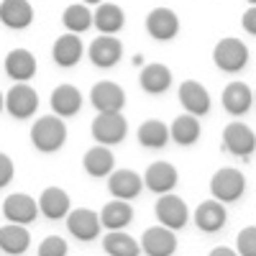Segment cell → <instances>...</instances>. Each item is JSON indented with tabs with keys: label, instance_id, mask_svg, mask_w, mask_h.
Wrapping results in <instances>:
<instances>
[{
	"label": "cell",
	"instance_id": "37",
	"mask_svg": "<svg viewBox=\"0 0 256 256\" xmlns=\"http://www.w3.org/2000/svg\"><path fill=\"white\" fill-rule=\"evenodd\" d=\"M208 256H238V251H236V248H230V246H216Z\"/></svg>",
	"mask_w": 256,
	"mask_h": 256
},
{
	"label": "cell",
	"instance_id": "16",
	"mask_svg": "<svg viewBox=\"0 0 256 256\" xmlns=\"http://www.w3.org/2000/svg\"><path fill=\"white\" fill-rule=\"evenodd\" d=\"M146 31L154 41H172L180 34V18L169 8H154L146 16Z\"/></svg>",
	"mask_w": 256,
	"mask_h": 256
},
{
	"label": "cell",
	"instance_id": "9",
	"mask_svg": "<svg viewBox=\"0 0 256 256\" xmlns=\"http://www.w3.org/2000/svg\"><path fill=\"white\" fill-rule=\"evenodd\" d=\"M138 244H141V254H146V256H174V251H177L174 230L164 228V226L146 228Z\"/></svg>",
	"mask_w": 256,
	"mask_h": 256
},
{
	"label": "cell",
	"instance_id": "13",
	"mask_svg": "<svg viewBox=\"0 0 256 256\" xmlns=\"http://www.w3.org/2000/svg\"><path fill=\"white\" fill-rule=\"evenodd\" d=\"M108 190L116 200H136L144 190V177L134 169H113L108 174Z\"/></svg>",
	"mask_w": 256,
	"mask_h": 256
},
{
	"label": "cell",
	"instance_id": "2",
	"mask_svg": "<svg viewBox=\"0 0 256 256\" xmlns=\"http://www.w3.org/2000/svg\"><path fill=\"white\" fill-rule=\"evenodd\" d=\"M210 192L212 198L220 200L223 205H230V202H238L246 192V177L241 169L236 166H223L218 169L210 180Z\"/></svg>",
	"mask_w": 256,
	"mask_h": 256
},
{
	"label": "cell",
	"instance_id": "4",
	"mask_svg": "<svg viewBox=\"0 0 256 256\" xmlns=\"http://www.w3.org/2000/svg\"><path fill=\"white\" fill-rule=\"evenodd\" d=\"M6 110L16 120H28L38 110V92L28 82H16L6 92Z\"/></svg>",
	"mask_w": 256,
	"mask_h": 256
},
{
	"label": "cell",
	"instance_id": "42",
	"mask_svg": "<svg viewBox=\"0 0 256 256\" xmlns=\"http://www.w3.org/2000/svg\"><path fill=\"white\" fill-rule=\"evenodd\" d=\"M105 256H108V254H105Z\"/></svg>",
	"mask_w": 256,
	"mask_h": 256
},
{
	"label": "cell",
	"instance_id": "8",
	"mask_svg": "<svg viewBox=\"0 0 256 256\" xmlns=\"http://www.w3.org/2000/svg\"><path fill=\"white\" fill-rule=\"evenodd\" d=\"M223 148L238 159H248L256 152V134L246 123H228L223 128Z\"/></svg>",
	"mask_w": 256,
	"mask_h": 256
},
{
	"label": "cell",
	"instance_id": "19",
	"mask_svg": "<svg viewBox=\"0 0 256 256\" xmlns=\"http://www.w3.org/2000/svg\"><path fill=\"white\" fill-rule=\"evenodd\" d=\"M49 102H52L54 116H59V118H72V116H77V113L82 110L84 98H82L80 88H74V84H59V88H54Z\"/></svg>",
	"mask_w": 256,
	"mask_h": 256
},
{
	"label": "cell",
	"instance_id": "38",
	"mask_svg": "<svg viewBox=\"0 0 256 256\" xmlns=\"http://www.w3.org/2000/svg\"><path fill=\"white\" fill-rule=\"evenodd\" d=\"M82 3H84V6H100L102 0H82Z\"/></svg>",
	"mask_w": 256,
	"mask_h": 256
},
{
	"label": "cell",
	"instance_id": "15",
	"mask_svg": "<svg viewBox=\"0 0 256 256\" xmlns=\"http://www.w3.org/2000/svg\"><path fill=\"white\" fill-rule=\"evenodd\" d=\"M180 102L184 113L190 116H208L210 113V92L205 90V84H200L198 80H187L180 84V92H177Z\"/></svg>",
	"mask_w": 256,
	"mask_h": 256
},
{
	"label": "cell",
	"instance_id": "3",
	"mask_svg": "<svg viewBox=\"0 0 256 256\" xmlns=\"http://www.w3.org/2000/svg\"><path fill=\"white\" fill-rule=\"evenodd\" d=\"M212 62H216V67L220 72L236 74L248 64V46L241 38H233V36L220 38L216 44V49H212Z\"/></svg>",
	"mask_w": 256,
	"mask_h": 256
},
{
	"label": "cell",
	"instance_id": "40",
	"mask_svg": "<svg viewBox=\"0 0 256 256\" xmlns=\"http://www.w3.org/2000/svg\"><path fill=\"white\" fill-rule=\"evenodd\" d=\"M248 6H256V0H248Z\"/></svg>",
	"mask_w": 256,
	"mask_h": 256
},
{
	"label": "cell",
	"instance_id": "34",
	"mask_svg": "<svg viewBox=\"0 0 256 256\" xmlns=\"http://www.w3.org/2000/svg\"><path fill=\"white\" fill-rule=\"evenodd\" d=\"M70 246L62 236H46L38 244V256H67Z\"/></svg>",
	"mask_w": 256,
	"mask_h": 256
},
{
	"label": "cell",
	"instance_id": "23",
	"mask_svg": "<svg viewBox=\"0 0 256 256\" xmlns=\"http://www.w3.org/2000/svg\"><path fill=\"white\" fill-rule=\"evenodd\" d=\"M6 74L13 82H28L36 74V56L28 49H13L6 54Z\"/></svg>",
	"mask_w": 256,
	"mask_h": 256
},
{
	"label": "cell",
	"instance_id": "39",
	"mask_svg": "<svg viewBox=\"0 0 256 256\" xmlns=\"http://www.w3.org/2000/svg\"><path fill=\"white\" fill-rule=\"evenodd\" d=\"M3 110H6V95L0 92V113H3Z\"/></svg>",
	"mask_w": 256,
	"mask_h": 256
},
{
	"label": "cell",
	"instance_id": "31",
	"mask_svg": "<svg viewBox=\"0 0 256 256\" xmlns=\"http://www.w3.org/2000/svg\"><path fill=\"white\" fill-rule=\"evenodd\" d=\"M102 248L108 256H141V244L126 230H108L102 238Z\"/></svg>",
	"mask_w": 256,
	"mask_h": 256
},
{
	"label": "cell",
	"instance_id": "29",
	"mask_svg": "<svg viewBox=\"0 0 256 256\" xmlns=\"http://www.w3.org/2000/svg\"><path fill=\"white\" fill-rule=\"evenodd\" d=\"M131 220H134V208L128 205V200H110L100 210V223L105 230H123Z\"/></svg>",
	"mask_w": 256,
	"mask_h": 256
},
{
	"label": "cell",
	"instance_id": "10",
	"mask_svg": "<svg viewBox=\"0 0 256 256\" xmlns=\"http://www.w3.org/2000/svg\"><path fill=\"white\" fill-rule=\"evenodd\" d=\"M38 200H34L26 192H13L3 202V216L8 223H18V226H28L38 218Z\"/></svg>",
	"mask_w": 256,
	"mask_h": 256
},
{
	"label": "cell",
	"instance_id": "14",
	"mask_svg": "<svg viewBox=\"0 0 256 256\" xmlns=\"http://www.w3.org/2000/svg\"><path fill=\"white\" fill-rule=\"evenodd\" d=\"M88 56H90V62L95 64V67L110 70V67H116V64L120 62V56H123V44H120L116 36L100 34V36L92 41V44H90Z\"/></svg>",
	"mask_w": 256,
	"mask_h": 256
},
{
	"label": "cell",
	"instance_id": "20",
	"mask_svg": "<svg viewBox=\"0 0 256 256\" xmlns=\"http://www.w3.org/2000/svg\"><path fill=\"white\" fill-rule=\"evenodd\" d=\"M138 84L141 90L148 95H164L169 88H172V70L162 62H152L146 64L138 74Z\"/></svg>",
	"mask_w": 256,
	"mask_h": 256
},
{
	"label": "cell",
	"instance_id": "27",
	"mask_svg": "<svg viewBox=\"0 0 256 256\" xmlns=\"http://www.w3.org/2000/svg\"><path fill=\"white\" fill-rule=\"evenodd\" d=\"M28 246H31V233L26 226H18V223L0 226V251L3 254L20 256L28 251Z\"/></svg>",
	"mask_w": 256,
	"mask_h": 256
},
{
	"label": "cell",
	"instance_id": "25",
	"mask_svg": "<svg viewBox=\"0 0 256 256\" xmlns=\"http://www.w3.org/2000/svg\"><path fill=\"white\" fill-rule=\"evenodd\" d=\"M82 166H84V172H88L90 177L95 180H102V177H108L113 172V166H116V156L110 152V146H92L84 152L82 156Z\"/></svg>",
	"mask_w": 256,
	"mask_h": 256
},
{
	"label": "cell",
	"instance_id": "26",
	"mask_svg": "<svg viewBox=\"0 0 256 256\" xmlns=\"http://www.w3.org/2000/svg\"><path fill=\"white\" fill-rule=\"evenodd\" d=\"M202 136V126L198 120V116H190V113H182L172 120L169 126V138L180 146H195Z\"/></svg>",
	"mask_w": 256,
	"mask_h": 256
},
{
	"label": "cell",
	"instance_id": "28",
	"mask_svg": "<svg viewBox=\"0 0 256 256\" xmlns=\"http://www.w3.org/2000/svg\"><path fill=\"white\" fill-rule=\"evenodd\" d=\"M123 24H126L123 8L116 3H100L98 10L92 13V26L105 36H116L123 28Z\"/></svg>",
	"mask_w": 256,
	"mask_h": 256
},
{
	"label": "cell",
	"instance_id": "17",
	"mask_svg": "<svg viewBox=\"0 0 256 256\" xmlns=\"http://www.w3.org/2000/svg\"><path fill=\"white\" fill-rule=\"evenodd\" d=\"M226 205L216 198L210 200H202L198 208H195V216H192V220H195V226L202 230V233H218L223 226H226Z\"/></svg>",
	"mask_w": 256,
	"mask_h": 256
},
{
	"label": "cell",
	"instance_id": "36",
	"mask_svg": "<svg viewBox=\"0 0 256 256\" xmlns=\"http://www.w3.org/2000/svg\"><path fill=\"white\" fill-rule=\"evenodd\" d=\"M241 26H244L246 34L256 36V6H248V10L241 16Z\"/></svg>",
	"mask_w": 256,
	"mask_h": 256
},
{
	"label": "cell",
	"instance_id": "22",
	"mask_svg": "<svg viewBox=\"0 0 256 256\" xmlns=\"http://www.w3.org/2000/svg\"><path fill=\"white\" fill-rule=\"evenodd\" d=\"M220 102H223L226 113L246 116L251 110V105H254V92H251V88L246 82H230V84H226V90L220 95Z\"/></svg>",
	"mask_w": 256,
	"mask_h": 256
},
{
	"label": "cell",
	"instance_id": "7",
	"mask_svg": "<svg viewBox=\"0 0 256 256\" xmlns=\"http://www.w3.org/2000/svg\"><path fill=\"white\" fill-rule=\"evenodd\" d=\"M90 105L98 113H120L126 105V92L118 82L110 80L95 82L90 90Z\"/></svg>",
	"mask_w": 256,
	"mask_h": 256
},
{
	"label": "cell",
	"instance_id": "21",
	"mask_svg": "<svg viewBox=\"0 0 256 256\" xmlns=\"http://www.w3.org/2000/svg\"><path fill=\"white\" fill-rule=\"evenodd\" d=\"M70 208H72V200H70V195L62 187H46L38 195V210H41V216L49 218V220L67 218Z\"/></svg>",
	"mask_w": 256,
	"mask_h": 256
},
{
	"label": "cell",
	"instance_id": "5",
	"mask_svg": "<svg viewBox=\"0 0 256 256\" xmlns=\"http://www.w3.org/2000/svg\"><path fill=\"white\" fill-rule=\"evenodd\" d=\"M90 134L100 146H116L126 138L128 123H126L123 113H98L90 126Z\"/></svg>",
	"mask_w": 256,
	"mask_h": 256
},
{
	"label": "cell",
	"instance_id": "18",
	"mask_svg": "<svg viewBox=\"0 0 256 256\" xmlns=\"http://www.w3.org/2000/svg\"><path fill=\"white\" fill-rule=\"evenodd\" d=\"M0 24L13 31H24L34 24V8L28 0H3L0 3Z\"/></svg>",
	"mask_w": 256,
	"mask_h": 256
},
{
	"label": "cell",
	"instance_id": "11",
	"mask_svg": "<svg viewBox=\"0 0 256 256\" xmlns=\"http://www.w3.org/2000/svg\"><path fill=\"white\" fill-rule=\"evenodd\" d=\"M67 230L77 241H95L102 230V223H100V212L90 210V208H77V210H70L67 216Z\"/></svg>",
	"mask_w": 256,
	"mask_h": 256
},
{
	"label": "cell",
	"instance_id": "33",
	"mask_svg": "<svg viewBox=\"0 0 256 256\" xmlns=\"http://www.w3.org/2000/svg\"><path fill=\"white\" fill-rule=\"evenodd\" d=\"M236 251L238 256H256V226H246L236 236Z\"/></svg>",
	"mask_w": 256,
	"mask_h": 256
},
{
	"label": "cell",
	"instance_id": "24",
	"mask_svg": "<svg viewBox=\"0 0 256 256\" xmlns=\"http://www.w3.org/2000/svg\"><path fill=\"white\" fill-rule=\"evenodd\" d=\"M82 54H84L82 38H80V34H72V31L62 34V36L54 41V49H52L54 62L59 64V67H67V70L74 67V64L82 59Z\"/></svg>",
	"mask_w": 256,
	"mask_h": 256
},
{
	"label": "cell",
	"instance_id": "30",
	"mask_svg": "<svg viewBox=\"0 0 256 256\" xmlns=\"http://www.w3.org/2000/svg\"><path fill=\"white\" fill-rule=\"evenodd\" d=\"M136 138H138V144L146 146V148H162V146H166V141H169V126H166L164 120H159V118H148V120H144V123L138 126Z\"/></svg>",
	"mask_w": 256,
	"mask_h": 256
},
{
	"label": "cell",
	"instance_id": "41",
	"mask_svg": "<svg viewBox=\"0 0 256 256\" xmlns=\"http://www.w3.org/2000/svg\"><path fill=\"white\" fill-rule=\"evenodd\" d=\"M254 102H256V90H254Z\"/></svg>",
	"mask_w": 256,
	"mask_h": 256
},
{
	"label": "cell",
	"instance_id": "32",
	"mask_svg": "<svg viewBox=\"0 0 256 256\" xmlns=\"http://www.w3.org/2000/svg\"><path fill=\"white\" fill-rule=\"evenodd\" d=\"M62 24L67 31L72 34H82L92 26V10L84 6V3H74V6H67L62 13Z\"/></svg>",
	"mask_w": 256,
	"mask_h": 256
},
{
	"label": "cell",
	"instance_id": "1",
	"mask_svg": "<svg viewBox=\"0 0 256 256\" xmlns=\"http://www.w3.org/2000/svg\"><path fill=\"white\" fill-rule=\"evenodd\" d=\"M31 144L41 154H54L67 144V123L59 116H41L31 126Z\"/></svg>",
	"mask_w": 256,
	"mask_h": 256
},
{
	"label": "cell",
	"instance_id": "35",
	"mask_svg": "<svg viewBox=\"0 0 256 256\" xmlns=\"http://www.w3.org/2000/svg\"><path fill=\"white\" fill-rule=\"evenodd\" d=\"M13 177H16V164H13V159H10L8 154L0 152V187L10 184Z\"/></svg>",
	"mask_w": 256,
	"mask_h": 256
},
{
	"label": "cell",
	"instance_id": "12",
	"mask_svg": "<svg viewBox=\"0 0 256 256\" xmlns=\"http://www.w3.org/2000/svg\"><path fill=\"white\" fill-rule=\"evenodd\" d=\"M180 182V172L172 162H154L148 164V169L144 172V187H148L152 192L156 195H166V192H172Z\"/></svg>",
	"mask_w": 256,
	"mask_h": 256
},
{
	"label": "cell",
	"instance_id": "6",
	"mask_svg": "<svg viewBox=\"0 0 256 256\" xmlns=\"http://www.w3.org/2000/svg\"><path fill=\"white\" fill-rule=\"evenodd\" d=\"M154 212H156V220H159V226H164V228H172V230L184 228V226H187V220H190V208L184 205V200H182L180 195H174V192H166V195H159Z\"/></svg>",
	"mask_w": 256,
	"mask_h": 256
}]
</instances>
